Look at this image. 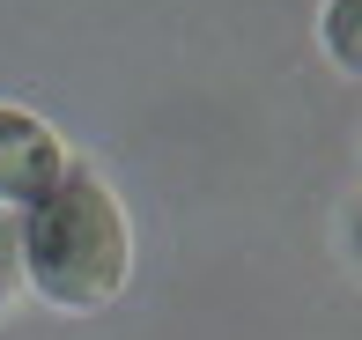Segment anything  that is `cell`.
<instances>
[{"label": "cell", "instance_id": "cell-1", "mask_svg": "<svg viewBox=\"0 0 362 340\" xmlns=\"http://www.w3.org/2000/svg\"><path fill=\"white\" fill-rule=\"evenodd\" d=\"M23 274L59 311H104L126 288L134 237H126V207L104 185V170L67 163L59 185L23 215Z\"/></svg>", "mask_w": 362, "mask_h": 340}, {"label": "cell", "instance_id": "cell-2", "mask_svg": "<svg viewBox=\"0 0 362 340\" xmlns=\"http://www.w3.org/2000/svg\"><path fill=\"white\" fill-rule=\"evenodd\" d=\"M59 170H67V156L45 134V119L0 104V200L8 207H37L45 192L59 185Z\"/></svg>", "mask_w": 362, "mask_h": 340}, {"label": "cell", "instance_id": "cell-3", "mask_svg": "<svg viewBox=\"0 0 362 340\" xmlns=\"http://www.w3.org/2000/svg\"><path fill=\"white\" fill-rule=\"evenodd\" d=\"M318 37H325V52H333V67L362 82V0H325Z\"/></svg>", "mask_w": 362, "mask_h": 340}, {"label": "cell", "instance_id": "cell-4", "mask_svg": "<svg viewBox=\"0 0 362 340\" xmlns=\"http://www.w3.org/2000/svg\"><path fill=\"white\" fill-rule=\"evenodd\" d=\"M15 274H23V222H8V215H0V303H8Z\"/></svg>", "mask_w": 362, "mask_h": 340}, {"label": "cell", "instance_id": "cell-5", "mask_svg": "<svg viewBox=\"0 0 362 340\" xmlns=\"http://www.w3.org/2000/svg\"><path fill=\"white\" fill-rule=\"evenodd\" d=\"M348 245H355V259H362V200H355V215H348Z\"/></svg>", "mask_w": 362, "mask_h": 340}]
</instances>
